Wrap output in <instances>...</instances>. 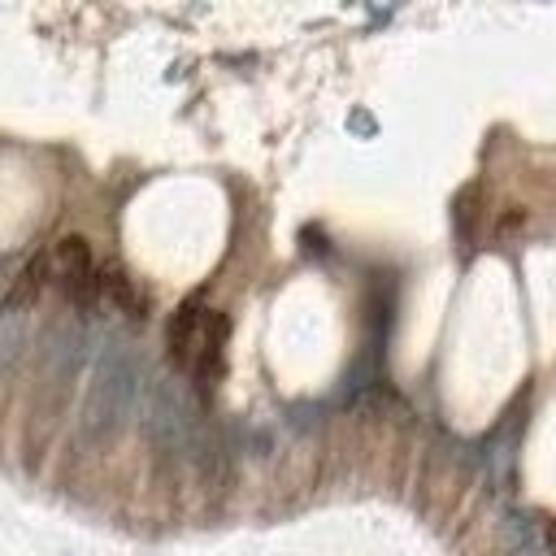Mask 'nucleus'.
I'll return each instance as SVG.
<instances>
[{"mask_svg":"<svg viewBox=\"0 0 556 556\" xmlns=\"http://www.w3.org/2000/svg\"><path fill=\"white\" fill-rule=\"evenodd\" d=\"M169 356L191 387L213 391L226 365V317L195 300L182 304L169 321Z\"/></svg>","mask_w":556,"mask_h":556,"instance_id":"1","label":"nucleus"},{"mask_svg":"<svg viewBox=\"0 0 556 556\" xmlns=\"http://www.w3.org/2000/svg\"><path fill=\"white\" fill-rule=\"evenodd\" d=\"M139 395V365L126 356V352H113L100 361L96 369V382H91V395H87V421L96 430H113L130 404Z\"/></svg>","mask_w":556,"mask_h":556,"instance_id":"2","label":"nucleus"},{"mask_svg":"<svg viewBox=\"0 0 556 556\" xmlns=\"http://www.w3.org/2000/svg\"><path fill=\"white\" fill-rule=\"evenodd\" d=\"M148 426H152V434H156L165 447L187 452L191 439H195V430H200V417H195L191 400L182 395V387L156 382V387H152V400H148Z\"/></svg>","mask_w":556,"mask_h":556,"instance_id":"3","label":"nucleus"},{"mask_svg":"<svg viewBox=\"0 0 556 556\" xmlns=\"http://www.w3.org/2000/svg\"><path fill=\"white\" fill-rule=\"evenodd\" d=\"M52 265H56V278H61V287H65V295L74 304H83V308L96 304V291L104 287V278H100V269H96V261H91L83 239H61L56 252H52Z\"/></svg>","mask_w":556,"mask_h":556,"instance_id":"4","label":"nucleus"},{"mask_svg":"<svg viewBox=\"0 0 556 556\" xmlns=\"http://www.w3.org/2000/svg\"><path fill=\"white\" fill-rule=\"evenodd\" d=\"M504 539H508L513 556H556L547 534H543V526L534 517H526V513H508L504 517Z\"/></svg>","mask_w":556,"mask_h":556,"instance_id":"5","label":"nucleus"}]
</instances>
